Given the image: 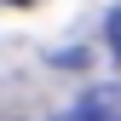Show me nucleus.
<instances>
[{
	"label": "nucleus",
	"instance_id": "3",
	"mask_svg": "<svg viewBox=\"0 0 121 121\" xmlns=\"http://www.w3.org/2000/svg\"><path fill=\"white\" fill-rule=\"evenodd\" d=\"M12 6H23V0H12Z\"/></svg>",
	"mask_w": 121,
	"mask_h": 121
},
{
	"label": "nucleus",
	"instance_id": "1",
	"mask_svg": "<svg viewBox=\"0 0 121 121\" xmlns=\"http://www.w3.org/2000/svg\"><path fill=\"white\" fill-rule=\"evenodd\" d=\"M75 121H121V81L86 86V92L75 98Z\"/></svg>",
	"mask_w": 121,
	"mask_h": 121
},
{
	"label": "nucleus",
	"instance_id": "2",
	"mask_svg": "<svg viewBox=\"0 0 121 121\" xmlns=\"http://www.w3.org/2000/svg\"><path fill=\"white\" fill-rule=\"evenodd\" d=\"M104 35H110V52H115V58H121V6H115V12H110V23H104Z\"/></svg>",
	"mask_w": 121,
	"mask_h": 121
}]
</instances>
